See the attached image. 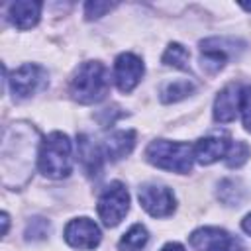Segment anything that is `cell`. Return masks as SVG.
I'll use <instances>...</instances> for the list:
<instances>
[{"label": "cell", "instance_id": "cell-10", "mask_svg": "<svg viewBox=\"0 0 251 251\" xmlns=\"http://www.w3.org/2000/svg\"><path fill=\"white\" fill-rule=\"evenodd\" d=\"M143 73H145V67L137 55H133V53L118 55V59L114 63V80L122 92H126V94L131 92L139 84Z\"/></svg>", "mask_w": 251, "mask_h": 251}, {"label": "cell", "instance_id": "cell-21", "mask_svg": "<svg viewBox=\"0 0 251 251\" xmlns=\"http://www.w3.org/2000/svg\"><path fill=\"white\" fill-rule=\"evenodd\" d=\"M49 229H51V226L45 218H31L25 226V239H31V241L45 239Z\"/></svg>", "mask_w": 251, "mask_h": 251}, {"label": "cell", "instance_id": "cell-8", "mask_svg": "<svg viewBox=\"0 0 251 251\" xmlns=\"http://www.w3.org/2000/svg\"><path fill=\"white\" fill-rule=\"evenodd\" d=\"M47 86V73L33 63H25L20 69L12 73L10 78V88L16 98H29L31 94L43 90Z\"/></svg>", "mask_w": 251, "mask_h": 251}, {"label": "cell", "instance_id": "cell-5", "mask_svg": "<svg viewBox=\"0 0 251 251\" xmlns=\"http://www.w3.org/2000/svg\"><path fill=\"white\" fill-rule=\"evenodd\" d=\"M127 210H129V192H127V188L120 180L110 182L98 198V216H100V220L104 222V226L114 227L124 220Z\"/></svg>", "mask_w": 251, "mask_h": 251}, {"label": "cell", "instance_id": "cell-11", "mask_svg": "<svg viewBox=\"0 0 251 251\" xmlns=\"http://www.w3.org/2000/svg\"><path fill=\"white\" fill-rule=\"evenodd\" d=\"M239 92L241 88L237 84H227L224 86L216 100H214V120L220 122V124H227V122H233L237 112H239Z\"/></svg>", "mask_w": 251, "mask_h": 251}, {"label": "cell", "instance_id": "cell-27", "mask_svg": "<svg viewBox=\"0 0 251 251\" xmlns=\"http://www.w3.org/2000/svg\"><path fill=\"white\" fill-rule=\"evenodd\" d=\"M241 8L247 10V12H251V4H241Z\"/></svg>", "mask_w": 251, "mask_h": 251}, {"label": "cell", "instance_id": "cell-7", "mask_svg": "<svg viewBox=\"0 0 251 251\" xmlns=\"http://www.w3.org/2000/svg\"><path fill=\"white\" fill-rule=\"evenodd\" d=\"M137 196H139V204L143 206V210L153 218H167L176 208V198L173 190L165 184L147 182L139 186Z\"/></svg>", "mask_w": 251, "mask_h": 251}, {"label": "cell", "instance_id": "cell-15", "mask_svg": "<svg viewBox=\"0 0 251 251\" xmlns=\"http://www.w3.org/2000/svg\"><path fill=\"white\" fill-rule=\"evenodd\" d=\"M135 145V131L133 129H120V131H114L106 141H104V157L110 159V161H120L124 159L126 155L131 153Z\"/></svg>", "mask_w": 251, "mask_h": 251}, {"label": "cell", "instance_id": "cell-19", "mask_svg": "<svg viewBox=\"0 0 251 251\" xmlns=\"http://www.w3.org/2000/svg\"><path fill=\"white\" fill-rule=\"evenodd\" d=\"M188 59H190V55H188L186 47L180 45V43H171L163 53V63L169 65V67L180 69V71H188L190 69L188 67Z\"/></svg>", "mask_w": 251, "mask_h": 251}, {"label": "cell", "instance_id": "cell-14", "mask_svg": "<svg viewBox=\"0 0 251 251\" xmlns=\"http://www.w3.org/2000/svg\"><path fill=\"white\" fill-rule=\"evenodd\" d=\"M76 151H78V161L88 173V176H98L102 171V157L104 151L88 137V135H78L76 139Z\"/></svg>", "mask_w": 251, "mask_h": 251}, {"label": "cell", "instance_id": "cell-1", "mask_svg": "<svg viewBox=\"0 0 251 251\" xmlns=\"http://www.w3.org/2000/svg\"><path fill=\"white\" fill-rule=\"evenodd\" d=\"M108 88H110V78L106 67L98 61H86L73 75L69 84V94L78 104H94L108 94Z\"/></svg>", "mask_w": 251, "mask_h": 251}, {"label": "cell", "instance_id": "cell-23", "mask_svg": "<svg viewBox=\"0 0 251 251\" xmlns=\"http://www.w3.org/2000/svg\"><path fill=\"white\" fill-rule=\"evenodd\" d=\"M112 8H114V4H110V2H86L84 4V16H86V20H98L106 12H110Z\"/></svg>", "mask_w": 251, "mask_h": 251}, {"label": "cell", "instance_id": "cell-4", "mask_svg": "<svg viewBox=\"0 0 251 251\" xmlns=\"http://www.w3.org/2000/svg\"><path fill=\"white\" fill-rule=\"evenodd\" d=\"M245 49L243 41L233 37H210L200 43V65L210 75L222 71L229 57H237Z\"/></svg>", "mask_w": 251, "mask_h": 251}, {"label": "cell", "instance_id": "cell-2", "mask_svg": "<svg viewBox=\"0 0 251 251\" xmlns=\"http://www.w3.org/2000/svg\"><path fill=\"white\" fill-rule=\"evenodd\" d=\"M37 167L49 178H65L73 171V145L71 139L61 133H49L37 151Z\"/></svg>", "mask_w": 251, "mask_h": 251}, {"label": "cell", "instance_id": "cell-16", "mask_svg": "<svg viewBox=\"0 0 251 251\" xmlns=\"http://www.w3.org/2000/svg\"><path fill=\"white\" fill-rule=\"evenodd\" d=\"M245 196H247V190L239 178H224L218 184V198L226 206H241Z\"/></svg>", "mask_w": 251, "mask_h": 251}, {"label": "cell", "instance_id": "cell-13", "mask_svg": "<svg viewBox=\"0 0 251 251\" xmlns=\"http://www.w3.org/2000/svg\"><path fill=\"white\" fill-rule=\"evenodd\" d=\"M41 8H43V4L35 2V0L14 2V4H10L8 18L14 24V27H18V29H31L39 22Z\"/></svg>", "mask_w": 251, "mask_h": 251}, {"label": "cell", "instance_id": "cell-20", "mask_svg": "<svg viewBox=\"0 0 251 251\" xmlns=\"http://www.w3.org/2000/svg\"><path fill=\"white\" fill-rule=\"evenodd\" d=\"M251 155V149L245 141H231L229 147H227V153H226V165L229 169H239Z\"/></svg>", "mask_w": 251, "mask_h": 251}, {"label": "cell", "instance_id": "cell-26", "mask_svg": "<svg viewBox=\"0 0 251 251\" xmlns=\"http://www.w3.org/2000/svg\"><path fill=\"white\" fill-rule=\"evenodd\" d=\"M6 231H8V214L2 212V235H6Z\"/></svg>", "mask_w": 251, "mask_h": 251}, {"label": "cell", "instance_id": "cell-6", "mask_svg": "<svg viewBox=\"0 0 251 251\" xmlns=\"http://www.w3.org/2000/svg\"><path fill=\"white\" fill-rule=\"evenodd\" d=\"M190 245L196 251H245L239 237L231 235L222 227H198L188 237Z\"/></svg>", "mask_w": 251, "mask_h": 251}, {"label": "cell", "instance_id": "cell-25", "mask_svg": "<svg viewBox=\"0 0 251 251\" xmlns=\"http://www.w3.org/2000/svg\"><path fill=\"white\" fill-rule=\"evenodd\" d=\"M161 251H184V247L180 243H167Z\"/></svg>", "mask_w": 251, "mask_h": 251}, {"label": "cell", "instance_id": "cell-9", "mask_svg": "<svg viewBox=\"0 0 251 251\" xmlns=\"http://www.w3.org/2000/svg\"><path fill=\"white\" fill-rule=\"evenodd\" d=\"M65 241L80 251H90L98 247L102 233L100 227L90 220V218H75L65 226Z\"/></svg>", "mask_w": 251, "mask_h": 251}, {"label": "cell", "instance_id": "cell-12", "mask_svg": "<svg viewBox=\"0 0 251 251\" xmlns=\"http://www.w3.org/2000/svg\"><path fill=\"white\" fill-rule=\"evenodd\" d=\"M229 139L227 137H220V135H208V137H202L198 139L192 149H194V159L200 163V165H212L220 159L226 157L227 153V147H229Z\"/></svg>", "mask_w": 251, "mask_h": 251}, {"label": "cell", "instance_id": "cell-3", "mask_svg": "<svg viewBox=\"0 0 251 251\" xmlns=\"http://www.w3.org/2000/svg\"><path fill=\"white\" fill-rule=\"evenodd\" d=\"M145 159L163 169V171H173V173H188L194 163V149L188 143H178V141H169V139H155L147 145L145 149Z\"/></svg>", "mask_w": 251, "mask_h": 251}, {"label": "cell", "instance_id": "cell-18", "mask_svg": "<svg viewBox=\"0 0 251 251\" xmlns=\"http://www.w3.org/2000/svg\"><path fill=\"white\" fill-rule=\"evenodd\" d=\"M194 92V84L190 80H173V82H167L163 88H161V102L165 104H171V102H178L186 96H190Z\"/></svg>", "mask_w": 251, "mask_h": 251}, {"label": "cell", "instance_id": "cell-17", "mask_svg": "<svg viewBox=\"0 0 251 251\" xmlns=\"http://www.w3.org/2000/svg\"><path fill=\"white\" fill-rule=\"evenodd\" d=\"M149 241V233L145 229V226L141 224H133L126 233L124 237L120 239L118 247L120 251H141Z\"/></svg>", "mask_w": 251, "mask_h": 251}, {"label": "cell", "instance_id": "cell-24", "mask_svg": "<svg viewBox=\"0 0 251 251\" xmlns=\"http://www.w3.org/2000/svg\"><path fill=\"white\" fill-rule=\"evenodd\" d=\"M241 227H243V231H245V233H249V235H251V214H247V216L243 218Z\"/></svg>", "mask_w": 251, "mask_h": 251}, {"label": "cell", "instance_id": "cell-22", "mask_svg": "<svg viewBox=\"0 0 251 251\" xmlns=\"http://www.w3.org/2000/svg\"><path fill=\"white\" fill-rule=\"evenodd\" d=\"M239 112H241L245 129L251 131V86H243L239 92Z\"/></svg>", "mask_w": 251, "mask_h": 251}]
</instances>
